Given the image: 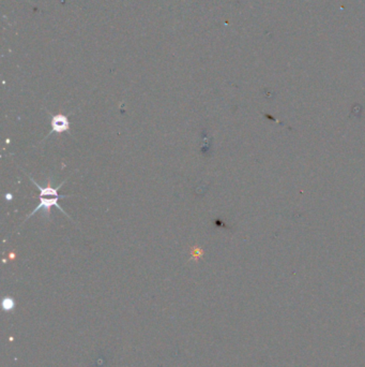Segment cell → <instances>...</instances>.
<instances>
[{"label": "cell", "instance_id": "obj_1", "mask_svg": "<svg viewBox=\"0 0 365 367\" xmlns=\"http://www.w3.org/2000/svg\"><path fill=\"white\" fill-rule=\"evenodd\" d=\"M68 196H50V198H46V196H41L40 194V203L39 206H36V210L32 211V213H30L29 215H28L27 218H26V220L27 219H29L30 217L34 216L36 213L39 212V211L43 210L46 211V214H48L50 213V208H53V206H56L58 210L60 211V212L64 213L66 216L69 217V215L67 214L66 212H64V210H62V206H60V199L62 198H68ZM70 218V217H69ZM25 220V222H26Z\"/></svg>", "mask_w": 365, "mask_h": 367}, {"label": "cell", "instance_id": "obj_2", "mask_svg": "<svg viewBox=\"0 0 365 367\" xmlns=\"http://www.w3.org/2000/svg\"><path fill=\"white\" fill-rule=\"evenodd\" d=\"M50 126L52 131L55 133H62L70 131V121L68 117L64 114L54 115L50 119Z\"/></svg>", "mask_w": 365, "mask_h": 367}]
</instances>
